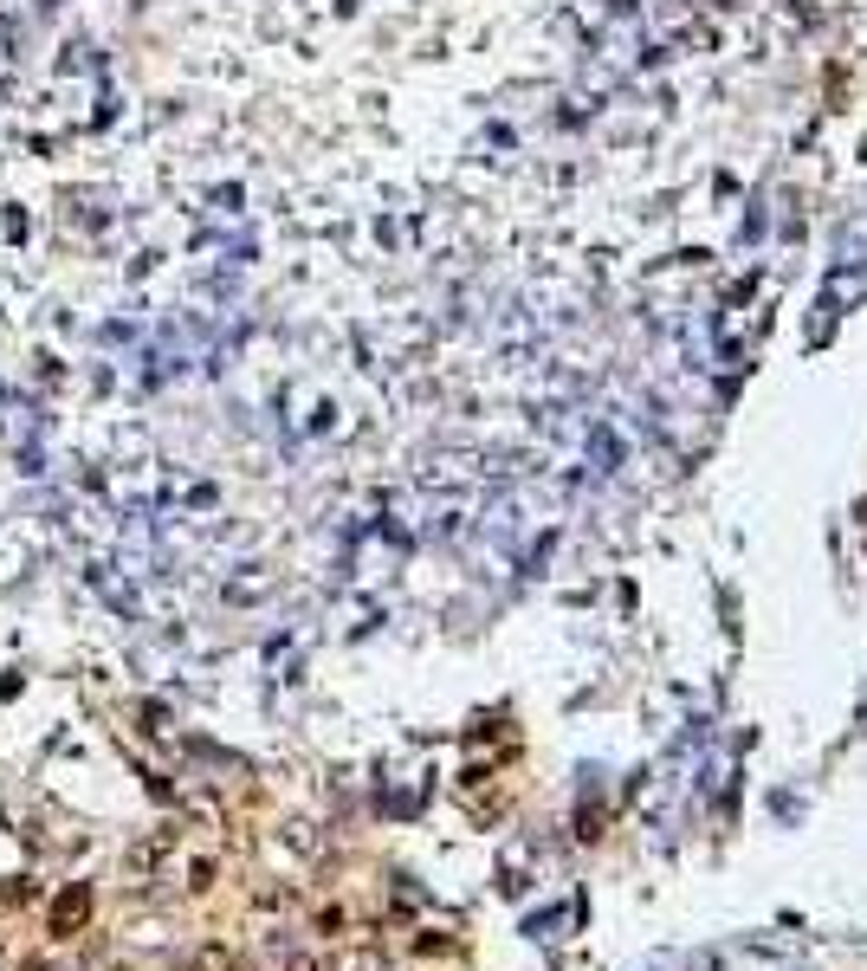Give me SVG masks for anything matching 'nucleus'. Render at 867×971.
Wrapping results in <instances>:
<instances>
[{"instance_id": "obj_1", "label": "nucleus", "mask_w": 867, "mask_h": 971, "mask_svg": "<svg viewBox=\"0 0 867 971\" xmlns=\"http://www.w3.org/2000/svg\"><path fill=\"white\" fill-rule=\"evenodd\" d=\"M85 920H91V887H85V881H72L59 900H52L46 926H52V939H78V933H85Z\"/></svg>"}]
</instances>
